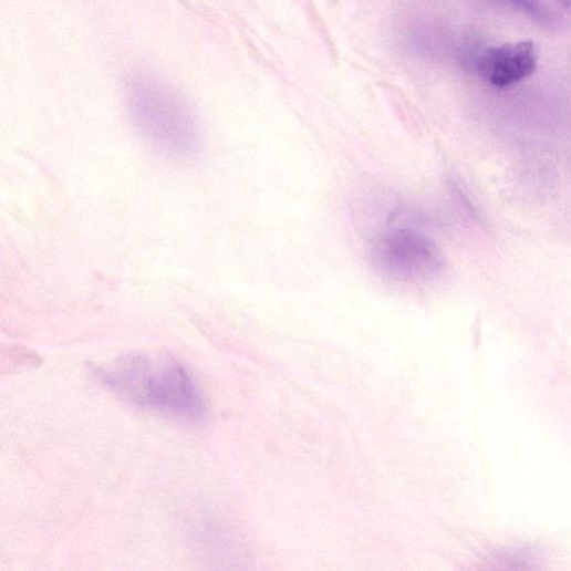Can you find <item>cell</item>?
I'll return each instance as SVG.
<instances>
[{
  "label": "cell",
  "instance_id": "cell-5",
  "mask_svg": "<svg viewBox=\"0 0 571 571\" xmlns=\"http://www.w3.org/2000/svg\"><path fill=\"white\" fill-rule=\"evenodd\" d=\"M561 2H562L565 7H568V8H570V9H571V0H561Z\"/></svg>",
  "mask_w": 571,
  "mask_h": 571
},
{
  "label": "cell",
  "instance_id": "cell-1",
  "mask_svg": "<svg viewBox=\"0 0 571 571\" xmlns=\"http://www.w3.org/2000/svg\"><path fill=\"white\" fill-rule=\"evenodd\" d=\"M93 375L125 401L183 418L204 415L200 392L187 370L174 359L154 361L126 354L107 366H93Z\"/></svg>",
  "mask_w": 571,
  "mask_h": 571
},
{
  "label": "cell",
  "instance_id": "cell-4",
  "mask_svg": "<svg viewBox=\"0 0 571 571\" xmlns=\"http://www.w3.org/2000/svg\"><path fill=\"white\" fill-rule=\"evenodd\" d=\"M537 66L532 43L518 42L486 50L477 62L479 74L497 87L513 85L530 76Z\"/></svg>",
  "mask_w": 571,
  "mask_h": 571
},
{
  "label": "cell",
  "instance_id": "cell-3",
  "mask_svg": "<svg viewBox=\"0 0 571 571\" xmlns=\"http://www.w3.org/2000/svg\"><path fill=\"white\" fill-rule=\"evenodd\" d=\"M372 260L381 272L402 281H423L443 269V256L433 240L408 230L380 238Z\"/></svg>",
  "mask_w": 571,
  "mask_h": 571
},
{
  "label": "cell",
  "instance_id": "cell-2",
  "mask_svg": "<svg viewBox=\"0 0 571 571\" xmlns=\"http://www.w3.org/2000/svg\"><path fill=\"white\" fill-rule=\"evenodd\" d=\"M126 105L137 129L157 149L176 158L196 154L199 148L196 116L168 82L149 74L134 76L126 87Z\"/></svg>",
  "mask_w": 571,
  "mask_h": 571
}]
</instances>
